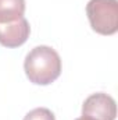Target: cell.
I'll list each match as a JSON object with an SVG mask.
<instances>
[{"instance_id": "obj_1", "label": "cell", "mask_w": 118, "mask_h": 120, "mask_svg": "<svg viewBox=\"0 0 118 120\" xmlns=\"http://www.w3.org/2000/svg\"><path fill=\"white\" fill-rule=\"evenodd\" d=\"M24 70L32 84L49 85L61 74V57L50 46H36L27 55Z\"/></svg>"}, {"instance_id": "obj_5", "label": "cell", "mask_w": 118, "mask_h": 120, "mask_svg": "<svg viewBox=\"0 0 118 120\" xmlns=\"http://www.w3.org/2000/svg\"><path fill=\"white\" fill-rule=\"evenodd\" d=\"M25 0H0V24L13 22L25 14Z\"/></svg>"}, {"instance_id": "obj_2", "label": "cell", "mask_w": 118, "mask_h": 120, "mask_svg": "<svg viewBox=\"0 0 118 120\" xmlns=\"http://www.w3.org/2000/svg\"><path fill=\"white\" fill-rule=\"evenodd\" d=\"M86 15L94 32L114 35L118 31V0H89Z\"/></svg>"}, {"instance_id": "obj_6", "label": "cell", "mask_w": 118, "mask_h": 120, "mask_svg": "<svg viewBox=\"0 0 118 120\" xmlns=\"http://www.w3.org/2000/svg\"><path fill=\"white\" fill-rule=\"evenodd\" d=\"M24 120H56V116L47 108H35L25 115Z\"/></svg>"}, {"instance_id": "obj_4", "label": "cell", "mask_w": 118, "mask_h": 120, "mask_svg": "<svg viewBox=\"0 0 118 120\" xmlns=\"http://www.w3.org/2000/svg\"><path fill=\"white\" fill-rule=\"evenodd\" d=\"M31 34L29 22L25 17H21L13 22L0 24V45L4 48H18L24 45Z\"/></svg>"}, {"instance_id": "obj_7", "label": "cell", "mask_w": 118, "mask_h": 120, "mask_svg": "<svg viewBox=\"0 0 118 120\" xmlns=\"http://www.w3.org/2000/svg\"><path fill=\"white\" fill-rule=\"evenodd\" d=\"M75 120H88V119H85V117H78V119H75Z\"/></svg>"}, {"instance_id": "obj_3", "label": "cell", "mask_w": 118, "mask_h": 120, "mask_svg": "<svg viewBox=\"0 0 118 120\" xmlns=\"http://www.w3.org/2000/svg\"><path fill=\"white\" fill-rule=\"evenodd\" d=\"M115 116L117 103L104 92L92 94L82 105V117L88 120H115Z\"/></svg>"}]
</instances>
